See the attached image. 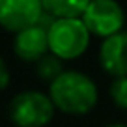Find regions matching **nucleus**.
<instances>
[{
    "mask_svg": "<svg viewBox=\"0 0 127 127\" xmlns=\"http://www.w3.org/2000/svg\"><path fill=\"white\" fill-rule=\"evenodd\" d=\"M36 69H37V77H39L41 80H45V82H49V84L54 82V80L65 71V69H64V62L58 56L51 54V52H47L41 60H37Z\"/></svg>",
    "mask_w": 127,
    "mask_h": 127,
    "instance_id": "1a4fd4ad",
    "label": "nucleus"
},
{
    "mask_svg": "<svg viewBox=\"0 0 127 127\" xmlns=\"http://www.w3.org/2000/svg\"><path fill=\"white\" fill-rule=\"evenodd\" d=\"M54 105L49 94L26 90L9 103V120L15 127H45L54 118Z\"/></svg>",
    "mask_w": 127,
    "mask_h": 127,
    "instance_id": "7ed1b4c3",
    "label": "nucleus"
},
{
    "mask_svg": "<svg viewBox=\"0 0 127 127\" xmlns=\"http://www.w3.org/2000/svg\"><path fill=\"white\" fill-rule=\"evenodd\" d=\"M52 17L43 13L39 23L34 26H28L24 30L17 32L13 39V52L19 60L28 64H36L49 52V26L52 23Z\"/></svg>",
    "mask_w": 127,
    "mask_h": 127,
    "instance_id": "39448f33",
    "label": "nucleus"
},
{
    "mask_svg": "<svg viewBox=\"0 0 127 127\" xmlns=\"http://www.w3.org/2000/svg\"><path fill=\"white\" fill-rule=\"evenodd\" d=\"M47 15L54 19H77L82 15L90 0H41Z\"/></svg>",
    "mask_w": 127,
    "mask_h": 127,
    "instance_id": "6e6552de",
    "label": "nucleus"
},
{
    "mask_svg": "<svg viewBox=\"0 0 127 127\" xmlns=\"http://www.w3.org/2000/svg\"><path fill=\"white\" fill-rule=\"evenodd\" d=\"M9 69H8V65L4 64V60L0 58V92L4 90V88H8V84H9Z\"/></svg>",
    "mask_w": 127,
    "mask_h": 127,
    "instance_id": "9b49d317",
    "label": "nucleus"
},
{
    "mask_svg": "<svg viewBox=\"0 0 127 127\" xmlns=\"http://www.w3.org/2000/svg\"><path fill=\"white\" fill-rule=\"evenodd\" d=\"M80 21L92 36L107 39L123 30L125 11L118 0H90L80 15Z\"/></svg>",
    "mask_w": 127,
    "mask_h": 127,
    "instance_id": "20e7f679",
    "label": "nucleus"
},
{
    "mask_svg": "<svg viewBox=\"0 0 127 127\" xmlns=\"http://www.w3.org/2000/svg\"><path fill=\"white\" fill-rule=\"evenodd\" d=\"M99 64L110 77H127V30L103 39L99 47Z\"/></svg>",
    "mask_w": 127,
    "mask_h": 127,
    "instance_id": "0eeeda50",
    "label": "nucleus"
},
{
    "mask_svg": "<svg viewBox=\"0 0 127 127\" xmlns=\"http://www.w3.org/2000/svg\"><path fill=\"white\" fill-rule=\"evenodd\" d=\"M92 34L80 17L77 19H54L49 26V52L62 62L75 60L86 52Z\"/></svg>",
    "mask_w": 127,
    "mask_h": 127,
    "instance_id": "f03ea898",
    "label": "nucleus"
},
{
    "mask_svg": "<svg viewBox=\"0 0 127 127\" xmlns=\"http://www.w3.org/2000/svg\"><path fill=\"white\" fill-rule=\"evenodd\" d=\"M49 97L56 110L80 116L95 108L99 92L94 79H90L86 73L65 69L54 82L49 84Z\"/></svg>",
    "mask_w": 127,
    "mask_h": 127,
    "instance_id": "f257e3e1",
    "label": "nucleus"
},
{
    "mask_svg": "<svg viewBox=\"0 0 127 127\" xmlns=\"http://www.w3.org/2000/svg\"><path fill=\"white\" fill-rule=\"evenodd\" d=\"M108 127H127V125H123V123H114V125H108Z\"/></svg>",
    "mask_w": 127,
    "mask_h": 127,
    "instance_id": "f8f14e48",
    "label": "nucleus"
},
{
    "mask_svg": "<svg viewBox=\"0 0 127 127\" xmlns=\"http://www.w3.org/2000/svg\"><path fill=\"white\" fill-rule=\"evenodd\" d=\"M43 13L41 0H0V26L13 34L37 24Z\"/></svg>",
    "mask_w": 127,
    "mask_h": 127,
    "instance_id": "423d86ee",
    "label": "nucleus"
},
{
    "mask_svg": "<svg viewBox=\"0 0 127 127\" xmlns=\"http://www.w3.org/2000/svg\"><path fill=\"white\" fill-rule=\"evenodd\" d=\"M110 97L118 108L127 110V77H118L110 84Z\"/></svg>",
    "mask_w": 127,
    "mask_h": 127,
    "instance_id": "9d476101",
    "label": "nucleus"
}]
</instances>
